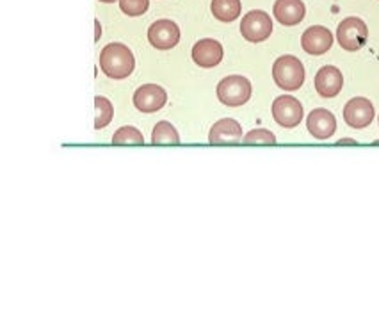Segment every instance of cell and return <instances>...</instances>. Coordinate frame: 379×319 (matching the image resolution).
I'll return each instance as SVG.
<instances>
[{
    "label": "cell",
    "mask_w": 379,
    "mask_h": 319,
    "mask_svg": "<svg viewBox=\"0 0 379 319\" xmlns=\"http://www.w3.org/2000/svg\"><path fill=\"white\" fill-rule=\"evenodd\" d=\"M305 67L296 55H281L272 64V79L285 92H297L305 84Z\"/></svg>",
    "instance_id": "cell-2"
},
{
    "label": "cell",
    "mask_w": 379,
    "mask_h": 319,
    "mask_svg": "<svg viewBox=\"0 0 379 319\" xmlns=\"http://www.w3.org/2000/svg\"><path fill=\"white\" fill-rule=\"evenodd\" d=\"M95 25H96V42H98V40H100V34H102V31H100V24H98V20L95 21Z\"/></svg>",
    "instance_id": "cell-23"
},
{
    "label": "cell",
    "mask_w": 379,
    "mask_h": 319,
    "mask_svg": "<svg viewBox=\"0 0 379 319\" xmlns=\"http://www.w3.org/2000/svg\"><path fill=\"white\" fill-rule=\"evenodd\" d=\"M223 45L212 40V37H205V40H200L198 43H194L193 52H191V58L200 68L218 67L219 62L223 61Z\"/></svg>",
    "instance_id": "cell-10"
},
{
    "label": "cell",
    "mask_w": 379,
    "mask_h": 319,
    "mask_svg": "<svg viewBox=\"0 0 379 319\" xmlns=\"http://www.w3.org/2000/svg\"><path fill=\"white\" fill-rule=\"evenodd\" d=\"M306 129L315 139H330L337 130V120L328 109H313L306 118Z\"/></svg>",
    "instance_id": "cell-14"
},
{
    "label": "cell",
    "mask_w": 379,
    "mask_h": 319,
    "mask_svg": "<svg viewBox=\"0 0 379 319\" xmlns=\"http://www.w3.org/2000/svg\"><path fill=\"white\" fill-rule=\"evenodd\" d=\"M218 98L228 107H240L252 98V83L243 75H228L218 84Z\"/></svg>",
    "instance_id": "cell-3"
},
{
    "label": "cell",
    "mask_w": 379,
    "mask_h": 319,
    "mask_svg": "<svg viewBox=\"0 0 379 319\" xmlns=\"http://www.w3.org/2000/svg\"><path fill=\"white\" fill-rule=\"evenodd\" d=\"M344 75L337 67H322L315 75V89L322 98H335L342 92Z\"/></svg>",
    "instance_id": "cell-13"
},
{
    "label": "cell",
    "mask_w": 379,
    "mask_h": 319,
    "mask_svg": "<svg viewBox=\"0 0 379 319\" xmlns=\"http://www.w3.org/2000/svg\"><path fill=\"white\" fill-rule=\"evenodd\" d=\"M95 109H96V118H95V129H105L109 123L114 118V107H112L111 100H107L105 96H96L95 98Z\"/></svg>",
    "instance_id": "cell-18"
},
{
    "label": "cell",
    "mask_w": 379,
    "mask_h": 319,
    "mask_svg": "<svg viewBox=\"0 0 379 319\" xmlns=\"http://www.w3.org/2000/svg\"><path fill=\"white\" fill-rule=\"evenodd\" d=\"M337 145H356V141L355 139H340Z\"/></svg>",
    "instance_id": "cell-22"
},
{
    "label": "cell",
    "mask_w": 379,
    "mask_h": 319,
    "mask_svg": "<svg viewBox=\"0 0 379 319\" xmlns=\"http://www.w3.org/2000/svg\"><path fill=\"white\" fill-rule=\"evenodd\" d=\"M148 42L157 50L173 49L180 42V27L168 18L153 21L148 29Z\"/></svg>",
    "instance_id": "cell-7"
},
{
    "label": "cell",
    "mask_w": 379,
    "mask_h": 319,
    "mask_svg": "<svg viewBox=\"0 0 379 319\" xmlns=\"http://www.w3.org/2000/svg\"><path fill=\"white\" fill-rule=\"evenodd\" d=\"M240 139H243V127L233 118L215 121L209 132L211 145H239Z\"/></svg>",
    "instance_id": "cell-12"
},
{
    "label": "cell",
    "mask_w": 379,
    "mask_h": 319,
    "mask_svg": "<svg viewBox=\"0 0 379 319\" xmlns=\"http://www.w3.org/2000/svg\"><path fill=\"white\" fill-rule=\"evenodd\" d=\"M301 46L306 54L310 55H322L333 46V34L330 29H326L322 25H313L306 29L301 36Z\"/></svg>",
    "instance_id": "cell-11"
},
{
    "label": "cell",
    "mask_w": 379,
    "mask_h": 319,
    "mask_svg": "<svg viewBox=\"0 0 379 319\" xmlns=\"http://www.w3.org/2000/svg\"><path fill=\"white\" fill-rule=\"evenodd\" d=\"M100 68L109 79H127L136 68V58L123 43H109L100 52Z\"/></svg>",
    "instance_id": "cell-1"
},
{
    "label": "cell",
    "mask_w": 379,
    "mask_h": 319,
    "mask_svg": "<svg viewBox=\"0 0 379 319\" xmlns=\"http://www.w3.org/2000/svg\"><path fill=\"white\" fill-rule=\"evenodd\" d=\"M374 105L369 98L356 96L351 98L344 107V121L351 129H365L374 120Z\"/></svg>",
    "instance_id": "cell-8"
},
{
    "label": "cell",
    "mask_w": 379,
    "mask_h": 319,
    "mask_svg": "<svg viewBox=\"0 0 379 319\" xmlns=\"http://www.w3.org/2000/svg\"><path fill=\"white\" fill-rule=\"evenodd\" d=\"M118 2L127 17H141L150 8V0H118Z\"/></svg>",
    "instance_id": "cell-21"
},
{
    "label": "cell",
    "mask_w": 379,
    "mask_h": 319,
    "mask_svg": "<svg viewBox=\"0 0 379 319\" xmlns=\"http://www.w3.org/2000/svg\"><path fill=\"white\" fill-rule=\"evenodd\" d=\"M100 2H103V4H112V2H116V0H100Z\"/></svg>",
    "instance_id": "cell-24"
},
{
    "label": "cell",
    "mask_w": 379,
    "mask_h": 319,
    "mask_svg": "<svg viewBox=\"0 0 379 319\" xmlns=\"http://www.w3.org/2000/svg\"><path fill=\"white\" fill-rule=\"evenodd\" d=\"M369 37L367 24L358 17L344 18L337 27V42L347 52H358Z\"/></svg>",
    "instance_id": "cell-4"
},
{
    "label": "cell",
    "mask_w": 379,
    "mask_h": 319,
    "mask_svg": "<svg viewBox=\"0 0 379 319\" xmlns=\"http://www.w3.org/2000/svg\"><path fill=\"white\" fill-rule=\"evenodd\" d=\"M211 11L215 20L230 24L240 17L243 4H240V0H212Z\"/></svg>",
    "instance_id": "cell-16"
},
{
    "label": "cell",
    "mask_w": 379,
    "mask_h": 319,
    "mask_svg": "<svg viewBox=\"0 0 379 319\" xmlns=\"http://www.w3.org/2000/svg\"><path fill=\"white\" fill-rule=\"evenodd\" d=\"M374 145H379V141H376V143H374Z\"/></svg>",
    "instance_id": "cell-25"
},
{
    "label": "cell",
    "mask_w": 379,
    "mask_h": 319,
    "mask_svg": "<svg viewBox=\"0 0 379 319\" xmlns=\"http://www.w3.org/2000/svg\"><path fill=\"white\" fill-rule=\"evenodd\" d=\"M272 15L285 27H294L303 21L306 8L303 0H276L272 6Z\"/></svg>",
    "instance_id": "cell-15"
},
{
    "label": "cell",
    "mask_w": 379,
    "mask_h": 319,
    "mask_svg": "<svg viewBox=\"0 0 379 319\" xmlns=\"http://www.w3.org/2000/svg\"><path fill=\"white\" fill-rule=\"evenodd\" d=\"M132 100L134 107L137 111L150 114V112H157L164 107L166 102H168V93H166L164 87L157 86V84H145L139 89H136Z\"/></svg>",
    "instance_id": "cell-9"
},
{
    "label": "cell",
    "mask_w": 379,
    "mask_h": 319,
    "mask_svg": "<svg viewBox=\"0 0 379 319\" xmlns=\"http://www.w3.org/2000/svg\"><path fill=\"white\" fill-rule=\"evenodd\" d=\"M272 33V20L262 9H253L240 20V34L246 42L262 43Z\"/></svg>",
    "instance_id": "cell-5"
},
{
    "label": "cell",
    "mask_w": 379,
    "mask_h": 319,
    "mask_svg": "<svg viewBox=\"0 0 379 319\" xmlns=\"http://www.w3.org/2000/svg\"><path fill=\"white\" fill-rule=\"evenodd\" d=\"M272 118L280 127L283 129H294L297 125L301 123L303 120V105L297 98L290 95L278 96L274 102H272Z\"/></svg>",
    "instance_id": "cell-6"
},
{
    "label": "cell",
    "mask_w": 379,
    "mask_h": 319,
    "mask_svg": "<svg viewBox=\"0 0 379 319\" xmlns=\"http://www.w3.org/2000/svg\"><path fill=\"white\" fill-rule=\"evenodd\" d=\"M153 145H180V136L169 121H159L152 132Z\"/></svg>",
    "instance_id": "cell-17"
},
{
    "label": "cell",
    "mask_w": 379,
    "mask_h": 319,
    "mask_svg": "<svg viewBox=\"0 0 379 319\" xmlns=\"http://www.w3.org/2000/svg\"><path fill=\"white\" fill-rule=\"evenodd\" d=\"M112 145H145V137L136 127H121L112 136Z\"/></svg>",
    "instance_id": "cell-19"
},
{
    "label": "cell",
    "mask_w": 379,
    "mask_h": 319,
    "mask_svg": "<svg viewBox=\"0 0 379 319\" xmlns=\"http://www.w3.org/2000/svg\"><path fill=\"white\" fill-rule=\"evenodd\" d=\"M244 145H276V136L267 129H255L244 136Z\"/></svg>",
    "instance_id": "cell-20"
}]
</instances>
